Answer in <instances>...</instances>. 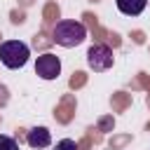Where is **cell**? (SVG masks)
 <instances>
[{
  "label": "cell",
  "instance_id": "7",
  "mask_svg": "<svg viewBox=\"0 0 150 150\" xmlns=\"http://www.w3.org/2000/svg\"><path fill=\"white\" fill-rule=\"evenodd\" d=\"M0 150H19V143H16L12 136L0 134Z\"/></svg>",
  "mask_w": 150,
  "mask_h": 150
},
{
  "label": "cell",
  "instance_id": "5",
  "mask_svg": "<svg viewBox=\"0 0 150 150\" xmlns=\"http://www.w3.org/2000/svg\"><path fill=\"white\" fill-rule=\"evenodd\" d=\"M26 141H28L30 148H38V150H40V148H47V145L52 143V134H49L47 127H33V129L28 131Z\"/></svg>",
  "mask_w": 150,
  "mask_h": 150
},
{
  "label": "cell",
  "instance_id": "2",
  "mask_svg": "<svg viewBox=\"0 0 150 150\" xmlns=\"http://www.w3.org/2000/svg\"><path fill=\"white\" fill-rule=\"evenodd\" d=\"M28 56H30V49H28V45L21 42V40H5V42L0 45V61H2V66L9 68V70L23 68L26 61H28Z\"/></svg>",
  "mask_w": 150,
  "mask_h": 150
},
{
  "label": "cell",
  "instance_id": "3",
  "mask_svg": "<svg viewBox=\"0 0 150 150\" xmlns=\"http://www.w3.org/2000/svg\"><path fill=\"white\" fill-rule=\"evenodd\" d=\"M87 63H89L91 70L103 73V70L112 68L115 54H112V49H110L108 45H101V42H98V45H91V47L87 49Z\"/></svg>",
  "mask_w": 150,
  "mask_h": 150
},
{
  "label": "cell",
  "instance_id": "8",
  "mask_svg": "<svg viewBox=\"0 0 150 150\" xmlns=\"http://www.w3.org/2000/svg\"><path fill=\"white\" fill-rule=\"evenodd\" d=\"M54 150H77V143H75L73 138H61V141L54 145Z\"/></svg>",
  "mask_w": 150,
  "mask_h": 150
},
{
  "label": "cell",
  "instance_id": "4",
  "mask_svg": "<svg viewBox=\"0 0 150 150\" xmlns=\"http://www.w3.org/2000/svg\"><path fill=\"white\" fill-rule=\"evenodd\" d=\"M35 73L42 80H56L61 75V59L56 54H42L35 61Z\"/></svg>",
  "mask_w": 150,
  "mask_h": 150
},
{
  "label": "cell",
  "instance_id": "1",
  "mask_svg": "<svg viewBox=\"0 0 150 150\" xmlns=\"http://www.w3.org/2000/svg\"><path fill=\"white\" fill-rule=\"evenodd\" d=\"M84 40H87V28L82 21L66 19V21H59L54 26V42L61 47H77Z\"/></svg>",
  "mask_w": 150,
  "mask_h": 150
},
{
  "label": "cell",
  "instance_id": "6",
  "mask_svg": "<svg viewBox=\"0 0 150 150\" xmlns=\"http://www.w3.org/2000/svg\"><path fill=\"white\" fill-rule=\"evenodd\" d=\"M115 5H117V9H120L122 14H127V16H138V14L145 9L148 0H115Z\"/></svg>",
  "mask_w": 150,
  "mask_h": 150
}]
</instances>
